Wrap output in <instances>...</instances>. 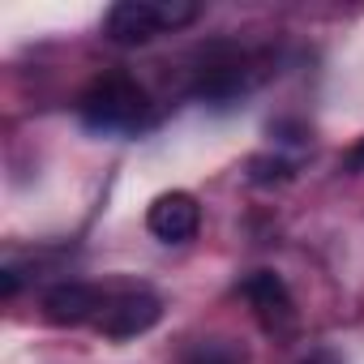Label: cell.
<instances>
[{"label": "cell", "instance_id": "cell-8", "mask_svg": "<svg viewBox=\"0 0 364 364\" xmlns=\"http://www.w3.org/2000/svg\"><path fill=\"white\" fill-rule=\"evenodd\" d=\"M291 176H296V163L283 159V154H253V159H249V180H253V185H262V189L287 185Z\"/></svg>", "mask_w": 364, "mask_h": 364}, {"label": "cell", "instance_id": "cell-2", "mask_svg": "<svg viewBox=\"0 0 364 364\" xmlns=\"http://www.w3.org/2000/svg\"><path fill=\"white\" fill-rule=\"evenodd\" d=\"M159 317H163V300H159L154 291H146V287H129V291L107 296V304H103L95 330H99L103 338H137V334L154 330Z\"/></svg>", "mask_w": 364, "mask_h": 364}, {"label": "cell", "instance_id": "cell-4", "mask_svg": "<svg viewBox=\"0 0 364 364\" xmlns=\"http://www.w3.org/2000/svg\"><path fill=\"white\" fill-rule=\"evenodd\" d=\"M240 296L249 300V309L257 313V321H262L266 330H283V326H291V317H296L291 291H287L283 274H274V270H253V274L240 283Z\"/></svg>", "mask_w": 364, "mask_h": 364}, {"label": "cell", "instance_id": "cell-5", "mask_svg": "<svg viewBox=\"0 0 364 364\" xmlns=\"http://www.w3.org/2000/svg\"><path fill=\"white\" fill-rule=\"evenodd\" d=\"M103 304L107 296L95 283H56L43 296V317L52 326H86V321H99Z\"/></svg>", "mask_w": 364, "mask_h": 364}, {"label": "cell", "instance_id": "cell-9", "mask_svg": "<svg viewBox=\"0 0 364 364\" xmlns=\"http://www.w3.org/2000/svg\"><path fill=\"white\" fill-rule=\"evenodd\" d=\"M154 14H159L163 31H180V26H189L202 9L193 5V0H154Z\"/></svg>", "mask_w": 364, "mask_h": 364}, {"label": "cell", "instance_id": "cell-1", "mask_svg": "<svg viewBox=\"0 0 364 364\" xmlns=\"http://www.w3.org/2000/svg\"><path fill=\"white\" fill-rule=\"evenodd\" d=\"M150 112V99L146 90L124 77V73H112V77H99L86 86V95L77 99V116L86 129H99V133H129L146 120Z\"/></svg>", "mask_w": 364, "mask_h": 364}, {"label": "cell", "instance_id": "cell-7", "mask_svg": "<svg viewBox=\"0 0 364 364\" xmlns=\"http://www.w3.org/2000/svg\"><path fill=\"white\" fill-rule=\"evenodd\" d=\"M180 364H253L249 347L236 343V338H223V334H210V338H198L185 347Z\"/></svg>", "mask_w": 364, "mask_h": 364}, {"label": "cell", "instance_id": "cell-6", "mask_svg": "<svg viewBox=\"0 0 364 364\" xmlns=\"http://www.w3.org/2000/svg\"><path fill=\"white\" fill-rule=\"evenodd\" d=\"M103 31H107V39L120 43V48H141V43H150L163 26H159V14H154V0H120V5L107 9Z\"/></svg>", "mask_w": 364, "mask_h": 364}, {"label": "cell", "instance_id": "cell-11", "mask_svg": "<svg viewBox=\"0 0 364 364\" xmlns=\"http://www.w3.org/2000/svg\"><path fill=\"white\" fill-rule=\"evenodd\" d=\"M300 364H343V360L330 355V351H317V355H309V360H300Z\"/></svg>", "mask_w": 364, "mask_h": 364}, {"label": "cell", "instance_id": "cell-10", "mask_svg": "<svg viewBox=\"0 0 364 364\" xmlns=\"http://www.w3.org/2000/svg\"><path fill=\"white\" fill-rule=\"evenodd\" d=\"M343 167H347V176H364V137L347 150V159H343Z\"/></svg>", "mask_w": 364, "mask_h": 364}, {"label": "cell", "instance_id": "cell-3", "mask_svg": "<svg viewBox=\"0 0 364 364\" xmlns=\"http://www.w3.org/2000/svg\"><path fill=\"white\" fill-rule=\"evenodd\" d=\"M146 228H150V236L163 240V245H185V240H193L198 228H202V206H198V198L180 193V189H176V193H163V198L150 202Z\"/></svg>", "mask_w": 364, "mask_h": 364}]
</instances>
